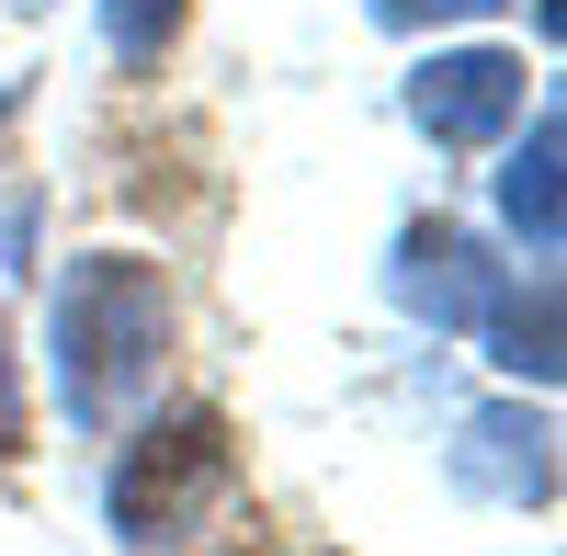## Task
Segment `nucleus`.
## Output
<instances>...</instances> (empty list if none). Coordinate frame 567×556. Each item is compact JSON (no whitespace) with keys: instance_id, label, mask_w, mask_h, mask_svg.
<instances>
[{"instance_id":"1","label":"nucleus","mask_w":567,"mask_h":556,"mask_svg":"<svg viewBox=\"0 0 567 556\" xmlns=\"http://www.w3.org/2000/svg\"><path fill=\"white\" fill-rule=\"evenodd\" d=\"M171 363V272L148 250H80L45 296V387L69 432H125Z\"/></svg>"},{"instance_id":"2","label":"nucleus","mask_w":567,"mask_h":556,"mask_svg":"<svg viewBox=\"0 0 567 556\" xmlns=\"http://www.w3.org/2000/svg\"><path fill=\"white\" fill-rule=\"evenodd\" d=\"M227 488H239V443H227V421H216V409H159L148 432L114 443L103 523H114L125 556H171V545H194L227 512Z\"/></svg>"},{"instance_id":"3","label":"nucleus","mask_w":567,"mask_h":556,"mask_svg":"<svg viewBox=\"0 0 567 556\" xmlns=\"http://www.w3.org/2000/svg\"><path fill=\"white\" fill-rule=\"evenodd\" d=\"M409 125L432 136V148H454V159H477V148H499L511 125H523V103H534V69H523V45H432V58L409 69Z\"/></svg>"},{"instance_id":"4","label":"nucleus","mask_w":567,"mask_h":556,"mask_svg":"<svg viewBox=\"0 0 567 556\" xmlns=\"http://www.w3.org/2000/svg\"><path fill=\"white\" fill-rule=\"evenodd\" d=\"M499 285H511V261L477 239V227H454V216H409L398 250H386V296H398V318H420V330H443V341L477 330Z\"/></svg>"},{"instance_id":"5","label":"nucleus","mask_w":567,"mask_h":556,"mask_svg":"<svg viewBox=\"0 0 567 556\" xmlns=\"http://www.w3.org/2000/svg\"><path fill=\"white\" fill-rule=\"evenodd\" d=\"M443 477L465 500H488V512H545L556 500V421H545V398H488V409H465L454 443H443Z\"/></svg>"},{"instance_id":"6","label":"nucleus","mask_w":567,"mask_h":556,"mask_svg":"<svg viewBox=\"0 0 567 556\" xmlns=\"http://www.w3.org/2000/svg\"><path fill=\"white\" fill-rule=\"evenodd\" d=\"M556 171H567V114H556V103H534L523 148H511V159L488 171L499 227L523 239V261H556V250H567V194H556Z\"/></svg>"},{"instance_id":"7","label":"nucleus","mask_w":567,"mask_h":556,"mask_svg":"<svg viewBox=\"0 0 567 556\" xmlns=\"http://www.w3.org/2000/svg\"><path fill=\"white\" fill-rule=\"evenodd\" d=\"M477 341H488V363H499V375L511 387H556V261H523V272H511V285L488 296V318H477Z\"/></svg>"},{"instance_id":"8","label":"nucleus","mask_w":567,"mask_h":556,"mask_svg":"<svg viewBox=\"0 0 567 556\" xmlns=\"http://www.w3.org/2000/svg\"><path fill=\"white\" fill-rule=\"evenodd\" d=\"M182 12H194V0H103V45H114V69H159L171 45H182Z\"/></svg>"},{"instance_id":"9","label":"nucleus","mask_w":567,"mask_h":556,"mask_svg":"<svg viewBox=\"0 0 567 556\" xmlns=\"http://www.w3.org/2000/svg\"><path fill=\"white\" fill-rule=\"evenodd\" d=\"M363 12L386 23V34H432V23H488L499 0H363Z\"/></svg>"},{"instance_id":"10","label":"nucleus","mask_w":567,"mask_h":556,"mask_svg":"<svg viewBox=\"0 0 567 556\" xmlns=\"http://www.w3.org/2000/svg\"><path fill=\"white\" fill-rule=\"evenodd\" d=\"M0 466H23V375H12V330H0Z\"/></svg>"},{"instance_id":"11","label":"nucleus","mask_w":567,"mask_h":556,"mask_svg":"<svg viewBox=\"0 0 567 556\" xmlns=\"http://www.w3.org/2000/svg\"><path fill=\"white\" fill-rule=\"evenodd\" d=\"M34 216H45V194H23V205H12V272H34Z\"/></svg>"},{"instance_id":"12","label":"nucleus","mask_w":567,"mask_h":556,"mask_svg":"<svg viewBox=\"0 0 567 556\" xmlns=\"http://www.w3.org/2000/svg\"><path fill=\"white\" fill-rule=\"evenodd\" d=\"M23 12H45V0H23Z\"/></svg>"}]
</instances>
